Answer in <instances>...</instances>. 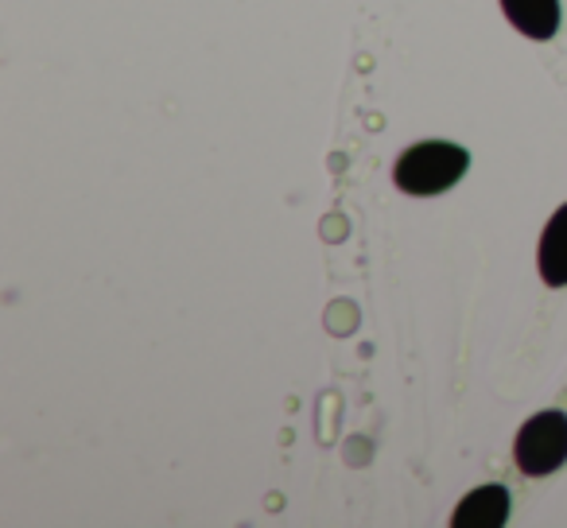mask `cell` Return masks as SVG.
I'll return each mask as SVG.
<instances>
[{"label":"cell","mask_w":567,"mask_h":528,"mask_svg":"<svg viewBox=\"0 0 567 528\" xmlns=\"http://www.w3.org/2000/svg\"><path fill=\"white\" fill-rule=\"evenodd\" d=\"M505 520H509V489L482 486L458 501L451 525L455 528H502Z\"/></svg>","instance_id":"3957f363"},{"label":"cell","mask_w":567,"mask_h":528,"mask_svg":"<svg viewBox=\"0 0 567 528\" xmlns=\"http://www.w3.org/2000/svg\"><path fill=\"white\" fill-rule=\"evenodd\" d=\"M513 458L517 470L528 478H544V474L559 470L567 463V412L548 408L528 416V424L517 432L513 443Z\"/></svg>","instance_id":"7a4b0ae2"},{"label":"cell","mask_w":567,"mask_h":528,"mask_svg":"<svg viewBox=\"0 0 567 528\" xmlns=\"http://www.w3.org/2000/svg\"><path fill=\"white\" fill-rule=\"evenodd\" d=\"M471 167V156L466 148L458 144H447V141H424L416 148H409L393 167V179L404 195H440V190L455 187L458 179L466 175Z\"/></svg>","instance_id":"6da1fadb"},{"label":"cell","mask_w":567,"mask_h":528,"mask_svg":"<svg viewBox=\"0 0 567 528\" xmlns=\"http://www.w3.org/2000/svg\"><path fill=\"white\" fill-rule=\"evenodd\" d=\"M536 265H540V277L548 288L567 284V206H559V210L551 214L548 226H544Z\"/></svg>","instance_id":"5b68a950"},{"label":"cell","mask_w":567,"mask_h":528,"mask_svg":"<svg viewBox=\"0 0 567 528\" xmlns=\"http://www.w3.org/2000/svg\"><path fill=\"white\" fill-rule=\"evenodd\" d=\"M502 9L528 40H551L559 32V0H502Z\"/></svg>","instance_id":"277c9868"}]
</instances>
